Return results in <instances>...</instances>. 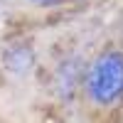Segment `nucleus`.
<instances>
[{
  "label": "nucleus",
  "mask_w": 123,
  "mask_h": 123,
  "mask_svg": "<svg viewBox=\"0 0 123 123\" xmlns=\"http://www.w3.org/2000/svg\"><path fill=\"white\" fill-rule=\"evenodd\" d=\"M86 94L98 106H108L123 94V54L104 52L86 74Z\"/></svg>",
  "instance_id": "1"
}]
</instances>
